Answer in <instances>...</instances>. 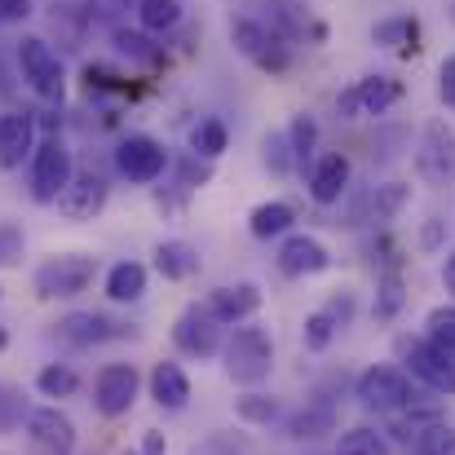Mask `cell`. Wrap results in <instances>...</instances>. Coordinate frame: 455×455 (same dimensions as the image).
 Masks as SVG:
<instances>
[{"label":"cell","mask_w":455,"mask_h":455,"mask_svg":"<svg viewBox=\"0 0 455 455\" xmlns=\"http://www.w3.org/2000/svg\"><path fill=\"white\" fill-rule=\"evenodd\" d=\"M221 367H226V376L235 380V385H261L266 376H270V367H275V340H270V331L266 327H235V336L221 345Z\"/></svg>","instance_id":"cell-1"},{"label":"cell","mask_w":455,"mask_h":455,"mask_svg":"<svg viewBox=\"0 0 455 455\" xmlns=\"http://www.w3.org/2000/svg\"><path fill=\"white\" fill-rule=\"evenodd\" d=\"M13 58H18V71H22L27 89H31L36 98L62 107V98H67V71H62L58 49H53L44 36H22L18 49H13Z\"/></svg>","instance_id":"cell-2"},{"label":"cell","mask_w":455,"mask_h":455,"mask_svg":"<svg viewBox=\"0 0 455 455\" xmlns=\"http://www.w3.org/2000/svg\"><path fill=\"white\" fill-rule=\"evenodd\" d=\"M98 275V257H84V252H58L49 257L40 270H36V292L44 301H71L80 297Z\"/></svg>","instance_id":"cell-3"},{"label":"cell","mask_w":455,"mask_h":455,"mask_svg":"<svg viewBox=\"0 0 455 455\" xmlns=\"http://www.w3.org/2000/svg\"><path fill=\"white\" fill-rule=\"evenodd\" d=\"M398 358L411 367L416 380H425L434 394L455 398V354L434 345L429 336H398Z\"/></svg>","instance_id":"cell-4"},{"label":"cell","mask_w":455,"mask_h":455,"mask_svg":"<svg viewBox=\"0 0 455 455\" xmlns=\"http://www.w3.org/2000/svg\"><path fill=\"white\" fill-rule=\"evenodd\" d=\"M71 177H76V159L62 138L49 133L44 142H36V151H31V199L36 204H58V195L67 190Z\"/></svg>","instance_id":"cell-5"},{"label":"cell","mask_w":455,"mask_h":455,"mask_svg":"<svg viewBox=\"0 0 455 455\" xmlns=\"http://www.w3.org/2000/svg\"><path fill=\"white\" fill-rule=\"evenodd\" d=\"M230 44L261 71H288V40L257 18H230Z\"/></svg>","instance_id":"cell-6"},{"label":"cell","mask_w":455,"mask_h":455,"mask_svg":"<svg viewBox=\"0 0 455 455\" xmlns=\"http://www.w3.org/2000/svg\"><path fill=\"white\" fill-rule=\"evenodd\" d=\"M354 398L367 411H403L411 403V376L403 367H367L354 385Z\"/></svg>","instance_id":"cell-7"},{"label":"cell","mask_w":455,"mask_h":455,"mask_svg":"<svg viewBox=\"0 0 455 455\" xmlns=\"http://www.w3.org/2000/svg\"><path fill=\"white\" fill-rule=\"evenodd\" d=\"M416 172L429 186H451L455 181V129L447 120H429L416 147Z\"/></svg>","instance_id":"cell-8"},{"label":"cell","mask_w":455,"mask_h":455,"mask_svg":"<svg viewBox=\"0 0 455 455\" xmlns=\"http://www.w3.org/2000/svg\"><path fill=\"white\" fill-rule=\"evenodd\" d=\"M138 389H142V376L133 363H107L93 380V407L102 416H129L133 403H138Z\"/></svg>","instance_id":"cell-9"},{"label":"cell","mask_w":455,"mask_h":455,"mask_svg":"<svg viewBox=\"0 0 455 455\" xmlns=\"http://www.w3.org/2000/svg\"><path fill=\"white\" fill-rule=\"evenodd\" d=\"M403 98V84L394 76H367L358 84H349L336 98V116L340 120H358V116H385L394 102Z\"/></svg>","instance_id":"cell-10"},{"label":"cell","mask_w":455,"mask_h":455,"mask_svg":"<svg viewBox=\"0 0 455 455\" xmlns=\"http://www.w3.org/2000/svg\"><path fill=\"white\" fill-rule=\"evenodd\" d=\"M27 443L31 455H71L76 451V420L58 407L27 411Z\"/></svg>","instance_id":"cell-11"},{"label":"cell","mask_w":455,"mask_h":455,"mask_svg":"<svg viewBox=\"0 0 455 455\" xmlns=\"http://www.w3.org/2000/svg\"><path fill=\"white\" fill-rule=\"evenodd\" d=\"M116 168H120V177H129V181H138V186H151L164 177V168H168V151L155 142L151 133H129L120 147H116Z\"/></svg>","instance_id":"cell-12"},{"label":"cell","mask_w":455,"mask_h":455,"mask_svg":"<svg viewBox=\"0 0 455 455\" xmlns=\"http://www.w3.org/2000/svg\"><path fill=\"white\" fill-rule=\"evenodd\" d=\"M172 345L190 358H212V354H221V323H212L204 314V305H190L172 323Z\"/></svg>","instance_id":"cell-13"},{"label":"cell","mask_w":455,"mask_h":455,"mask_svg":"<svg viewBox=\"0 0 455 455\" xmlns=\"http://www.w3.org/2000/svg\"><path fill=\"white\" fill-rule=\"evenodd\" d=\"M102 208H107V181L98 172H76L67 181V190L58 195V212L67 221H76V226L80 221H93Z\"/></svg>","instance_id":"cell-14"},{"label":"cell","mask_w":455,"mask_h":455,"mask_svg":"<svg viewBox=\"0 0 455 455\" xmlns=\"http://www.w3.org/2000/svg\"><path fill=\"white\" fill-rule=\"evenodd\" d=\"M261 309V288L257 283H226V288H212L208 301H204V314L212 323H243Z\"/></svg>","instance_id":"cell-15"},{"label":"cell","mask_w":455,"mask_h":455,"mask_svg":"<svg viewBox=\"0 0 455 455\" xmlns=\"http://www.w3.org/2000/svg\"><path fill=\"white\" fill-rule=\"evenodd\" d=\"M331 266V252L314 239V235H288L279 243V270L288 279H309V275H323Z\"/></svg>","instance_id":"cell-16"},{"label":"cell","mask_w":455,"mask_h":455,"mask_svg":"<svg viewBox=\"0 0 455 455\" xmlns=\"http://www.w3.org/2000/svg\"><path fill=\"white\" fill-rule=\"evenodd\" d=\"M36 151V120L27 111H9L0 116V172L22 168V159Z\"/></svg>","instance_id":"cell-17"},{"label":"cell","mask_w":455,"mask_h":455,"mask_svg":"<svg viewBox=\"0 0 455 455\" xmlns=\"http://www.w3.org/2000/svg\"><path fill=\"white\" fill-rule=\"evenodd\" d=\"M349 190V159L340 151H327L309 168V195L314 204H340Z\"/></svg>","instance_id":"cell-18"},{"label":"cell","mask_w":455,"mask_h":455,"mask_svg":"<svg viewBox=\"0 0 455 455\" xmlns=\"http://www.w3.org/2000/svg\"><path fill=\"white\" fill-rule=\"evenodd\" d=\"M53 336H58L62 345L89 349V345H102V340L111 336V323H107L102 314H93V309H76V314H62V318L53 323Z\"/></svg>","instance_id":"cell-19"},{"label":"cell","mask_w":455,"mask_h":455,"mask_svg":"<svg viewBox=\"0 0 455 455\" xmlns=\"http://www.w3.org/2000/svg\"><path fill=\"white\" fill-rule=\"evenodd\" d=\"M151 398L159 411H186L190 403V376L177 367V363H155L151 367Z\"/></svg>","instance_id":"cell-20"},{"label":"cell","mask_w":455,"mask_h":455,"mask_svg":"<svg viewBox=\"0 0 455 455\" xmlns=\"http://www.w3.org/2000/svg\"><path fill=\"white\" fill-rule=\"evenodd\" d=\"M107 297L116 305H133L147 297V266L142 261H116L107 270Z\"/></svg>","instance_id":"cell-21"},{"label":"cell","mask_w":455,"mask_h":455,"mask_svg":"<svg viewBox=\"0 0 455 455\" xmlns=\"http://www.w3.org/2000/svg\"><path fill=\"white\" fill-rule=\"evenodd\" d=\"M155 270H159L164 279L181 283V279H190V275L199 270V252H195L186 239H164V243L155 248Z\"/></svg>","instance_id":"cell-22"},{"label":"cell","mask_w":455,"mask_h":455,"mask_svg":"<svg viewBox=\"0 0 455 455\" xmlns=\"http://www.w3.org/2000/svg\"><path fill=\"white\" fill-rule=\"evenodd\" d=\"M292 221H297L292 204L270 199V204H257V208H252L248 230H252V239H279V235H288V230H292Z\"/></svg>","instance_id":"cell-23"},{"label":"cell","mask_w":455,"mask_h":455,"mask_svg":"<svg viewBox=\"0 0 455 455\" xmlns=\"http://www.w3.org/2000/svg\"><path fill=\"white\" fill-rule=\"evenodd\" d=\"M336 429V411H331V403H305L301 411L288 420V434L305 443V438H323V434H331Z\"/></svg>","instance_id":"cell-24"},{"label":"cell","mask_w":455,"mask_h":455,"mask_svg":"<svg viewBox=\"0 0 455 455\" xmlns=\"http://www.w3.org/2000/svg\"><path fill=\"white\" fill-rule=\"evenodd\" d=\"M407 199H411L407 181H385V186H376V190L367 195V221H394V217L407 208Z\"/></svg>","instance_id":"cell-25"},{"label":"cell","mask_w":455,"mask_h":455,"mask_svg":"<svg viewBox=\"0 0 455 455\" xmlns=\"http://www.w3.org/2000/svg\"><path fill=\"white\" fill-rule=\"evenodd\" d=\"M181 22V0H138V27L151 36H168Z\"/></svg>","instance_id":"cell-26"},{"label":"cell","mask_w":455,"mask_h":455,"mask_svg":"<svg viewBox=\"0 0 455 455\" xmlns=\"http://www.w3.org/2000/svg\"><path fill=\"white\" fill-rule=\"evenodd\" d=\"M226 147H230V129H226L217 116H208V120H199V124L190 129V151L199 155V159H208V164H212Z\"/></svg>","instance_id":"cell-27"},{"label":"cell","mask_w":455,"mask_h":455,"mask_svg":"<svg viewBox=\"0 0 455 455\" xmlns=\"http://www.w3.org/2000/svg\"><path fill=\"white\" fill-rule=\"evenodd\" d=\"M288 151H292V168L297 172H305L309 168V159H314V142H318V124H314V116H297L292 124H288Z\"/></svg>","instance_id":"cell-28"},{"label":"cell","mask_w":455,"mask_h":455,"mask_svg":"<svg viewBox=\"0 0 455 455\" xmlns=\"http://www.w3.org/2000/svg\"><path fill=\"white\" fill-rule=\"evenodd\" d=\"M235 416H239L243 425H275V420L283 416V407H279V398H275V394L252 389V394L235 398Z\"/></svg>","instance_id":"cell-29"},{"label":"cell","mask_w":455,"mask_h":455,"mask_svg":"<svg viewBox=\"0 0 455 455\" xmlns=\"http://www.w3.org/2000/svg\"><path fill=\"white\" fill-rule=\"evenodd\" d=\"M36 389H40L44 398H71V394L80 389V376H76L67 363H44V367L36 371Z\"/></svg>","instance_id":"cell-30"},{"label":"cell","mask_w":455,"mask_h":455,"mask_svg":"<svg viewBox=\"0 0 455 455\" xmlns=\"http://www.w3.org/2000/svg\"><path fill=\"white\" fill-rule=\"evenodd\" d=\"M336 455H394V451H389V438H385V434L358 425V429H345V434H340Z\"/></svg>","instance_id":"cell-31"},{"label":"cell","mask_w":455,"mask_h":455,"mask_svg":"<svg viewBox=\"0 0 455 455\" xmlns=\"http://www.w3.org/2000/svg\"><path fill=\"white\" fill-rule=\"evenodd\" d=\"M371 40H376L380 49H403V44H411V40H416V18H407V13L380 18V22L371 27Z\"/></svg>","instance_id":"cell-32"},{"label":"cell","mask_w":455,"mask_h":455,"mask_svg":"<svg viewBox=\"0 0 455 455\" xmlns=\"http://www.w3.org/2000/svg\"><path fill=\"white\" fill-rule=\"evenodd\" d=\"M336 331H340V327H336V323H331V318H327L323 309H314V314L305 318V327H301L305 349H309V354H323V349H327V345L336 340Z\"/></svg>","instance_id":"cell-33"},{"label":"cell","mask_w":455,"mask_h":455,"mask_svg":"<svg viewBox=\"0 0 455 455\" xmlns=\"http://www.w3.org/2000/svg\"><path fill=\"white\" fill-rule=\"evenodd\" d=\"M425 331H429L434 345H443V349L455 354V305H434L429 318H425Z\"/></svg>","instance_id":"cell-34"},{"label":"cell","mask_w":455,"mask_h":455,"mask_svg":"<svg viewBox=\"0 0 455 455\" xmlns=\"http://www.w3.org/2000/svg\"><path fill=\"white\" fill-rule=\"evenodd\" d=\"M403 301H407L403 279H398V275H385V279H380V288H376V305H371V314H376V318H394V314L403 309Z\"/></svg>","instance_id":"cell-35"},{"label":"cell","mask_w":455,"mask_h":455,"mask_svg":"<svg viewBox=\"0 0 455 455\" xmlns=\"http://www.w3.org/2000/svg\"><path fill=\"white\" fill-rule=\"evenodd\" d=\"M27 420V403L13 385H0V434H13Z\"/></svg>","instance_id":"cell-36"},{"label":"cell","mask_w":455,"mask_h":455,"mask_svg":"<svg viewBox=\"0 0 455 455\" xmlns=\"http://www.w3.org/2000/svg\"><path fill=\"white\" fill-rule=\"evenodd\" d=\"M22 248H27L22 230H18L13 221H0V270L18 266V261H22Z\"/></svg>","instance_id":"cell-37"},{"label":"cell","mask_w":455,"mask_h":455,"mask_svg":"<svg viewBox=\"0 0 455 455\" xmlns=\"http://www.w3.org/2000/svg\"><path fill=\"white\" fill-rule=\"evenodd\" d=\"M261 151H266V168L270 172H292V151H288V138L283 133H270L266 142H261Z\"/></svg>","instance_id":"cell-38"},{"label":"cell","mask_w":455,"mask_h":455,"mask_svg":"<svg viewBox=\"0 0 455 455\" xmlns=\"http://www.w3.org/2000/svg\"><path fill=\"white\" fill-rule=\"evenodd\" d=\"M116 49H120V53H129V58H138V62L155 58V44L142 36V31H116Z\"/></svg>","instance_id":"cell-39"},{"label":"cell","mask_w":455,"mask_h":455,"mask_svg":"<svg viewBox=\"0 0 455 455\" xmlns=\"http://www.w3.org/2000/svg\"><path fill=\"white\" fill-rule=\"evenodd\" d=\"M416 447H420V455H455V429L438 425V429H429Z\"/></svg>","instance_id":"cell-40"},{"label":"cell","mask_w":455,"mask_h":455,"mask_svg":"<svg viewBox=\"0 0 455 455\" xmlns=\"http://www.w3.org/2000/svg\"><path fill=\"white\" fill-rule=\"evenodd\" d=\"M243 438H230V434H217V438H208L204 447H195L190 455H243Z\"/></svg>","instance_id":"cell-41"},{"label":"cell","mask_w":455,"mask_h":455,"mask_svg":"<svg viewBox=\"0 0 455 455\" xmlns=\"http://www.w3.org/2000/svg\"><path fill=\"white\" fill-rule=\"evenodd\" d=\"M36 13L31 0H0V27H13V22H27Z\"/></svg>","instance_id":"cell-42"},{"label":"cell","mask_w":455,"mask_h":455,"mask_svg":"<svg viewBox=\"0 0 455 455\" xmlns=\"http://www.w3.org/2000/svg\"><path fill=\"white\" fill-rule=\"evenodd\" d=\"M438 98L447 107H455V53H447L443 67H438Z\"/></svg>","instance_id":"cell-43"},{"label":"cell","mask_w":455,"mask_h":455,"mask_svg":"<svg viewBox=\"0 0 455 455\" xmlns=\"http://www.w3.org/2000/svg\"><path fill=\"white\" fill-rule=\"evenodd\" d=\"M323 314H327V318H331L336 327H345V323H349V314H354V297H349V292L331 297V301L323 305Z\"/></svg>","instance_id":"cell-44"},{"label":"cell","mask_w":455,"mask_h":455,"mask_svg":"<svg viewBox=\"0 0 455 455\" xmlns=\"http://www.w3.org/2000/svg\"><path fill=\"white\" fill-rule=\"evenodd\" d=\"M124 455H168V443H164V434H159V429H147V434H142V443H138L133 451H124Z\"/></svg>","instance_id":"cell-45"},{"label":"cell","mask_w":455,"mask_h":455,"mask_svg":"<svg viewBox=\"0 0 455 455\" xmlns=\"http://www.w3.org/2000/svg\"><path fill=\"white\" fill-rule=\"evenodd\" d=\"M438 239H443V221H438V217H429V226H425L420 243H425V248H438Z\"/></svg>","instance_id":"cell-46"},{"label":"cell","mask_w":455,"mask_h":455,"mask_svg":"<svg viewBox=\"0 0 455 455\" xmlns=\"http://www.w3.org/2000/svg\"><path fill=\"white\" fill-rule=\"evenodd\" d=\"M443 283H447V292H455V252L447 257V266H443Z\"/></svg>","instance_id":"cell-47"},{"label":"cell","mask_w":455,"mask_h":455,"mask_svg":"<svg viewBox=\"0 0 455 455\" xmlns=\"http://www.w3.org/2000/svg\"><path fill=\"white\" fill-rule=\"evenodd\" d=\"M0 349H9V331L4 327H0Z\"/></svg>","instance_id":"cell-48"},{"label":"cell","mask_w":455,"mask_h":455,"mask_svg":"<svg viewBox=\"0 0 455 455\" xmlns=\"http://www.w3.org/2000/svg\"><path fill=\"white\" fill-rule=\"evenodd\" d=\"M447 13H451V22H455V0H447Z\"/></svg>","instance_id":"cell-49"},{"label":"cell","mask_w":455,"mask_h":455,"mask_svg":"<svg viewBox=\"0 0 455 455\" xmlns=\"http://www.w3.org/2000/svg\"><path fill=\"white\" fill-rule=\"evenodd\" d=\"M120 4H138V0H120Z\"/></svg>","instance_id":"cell-50"},{"label":"cell","mask_w":455,"mask_h":455,"mask_svg":"<svg viewBox=\"0 0 455 455\" xmlns=\"http://www.w3.org/2000/svg\"><path fill=\"white\" fill-rule=\"evenodd\" d=\"M0 297H4V292H0Z\"/></svg>","instance_id":"cell-51"}]
</instances>
